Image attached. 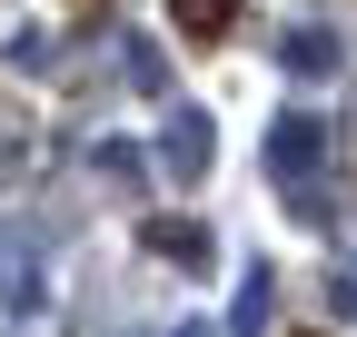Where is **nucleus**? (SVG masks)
<instances>
[{
  "mask_svg": "<svg viewBox=\"0 0 357 337\" xmlns=\"http://www.w3.org/2000/svg\"><path fill=\"white\" fill-rule=\"evenodd\" d=\"M169 30L208 50V40H229V30H238V0H169Z\"/></svg>",
  "mask_w": 357,
  "mask_h": 337,
  "instance_id": "1",
  "label": "nucleus"
},
{
  "mask_svg": "<svg viewBox=\"0 0 357 337\" xmlns=\"http://www.w3.org/2000/svg\"><path fill=\"white\" fill-rule=\"evenodd\" d=\"M288 337H328V327H288Z\"/></svg>",
  "mask_w": 357,
  "mask_h": 337,
  "instance_id": "2",
  "label": "nucleus"
}]
</instances>
